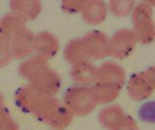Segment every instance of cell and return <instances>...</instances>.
<instances>
[{
  "label": "cell",
  "mask_w": 155,
  "mask_h": 130,
  "mask_svg": "<svg viewBox=\"0 0 155 130\" xmlns=\"http://www.w3.org/2000/svg\"><path fill=\"white\" fill-rule=\"evenodd\" d=\"M4 109H5V100H4L2 93L0 92V111Z\"/></svg>",
  "instance_id": "cell-27"
},
{
  "label": "cell",
  "mask_w": 155,
  "mask_h": 130,
  "mask_svg": "<svg viewBox=\"0 0 155 130\" xmlns=\"http://www.w3.org/2000/svg\"><path fill=\"white\" fill-rule=\"evenodd\" d=\"M137 43L133 30L120 29L110 39V55L116 58H124L132 52Z\"/></svg>",
  "instance_id": "cell-5"
},
{
  "label": "cell",
  "mask_w": 155,
  "mask_h": 130,
  "mask_svg": "<svg viewBox=\"0 0 155 130\" xmlns=\"http://www.w3.org/2000/svg\"><path fill=\"white\" fill-rule=\"evenodd\" d=\"M108 10H110L115 17H126L134 10V1H124V0L110 1Z\"/></svg>",
  "instance_id": "cell-21"
},
{
  "label": "cell",
  "mask_w": 155,
  "mask_h": 130,
  "mask_svg": "<svg viewBox=\"0 0 155 130\" xmlns=\"http://www.w3.org/2000/svg\"><path fill=\"white\" fill-rule=\"evenodd\" d=\"M28 85L38 95L55 97L61 88V79L55 71L48 68L28 83Z\"/></svg>",
  "instance_id": "cell-3"
},
{
  "label": "cell",
  "mask_w": 155,
  "mask_h": 130,
  "mask_svg": "<svg viewBox=\"0 0 155 130\" xmlns=\"http://www.w3.org/2000/svg\"><path fill=\"white\" fill-rule=\"evenodd\" d=\"M59 102L60 101L56 97H45V96L39 95L36 101L34 102L29 114L44 122L47 115Z\"/></svg>",
  "instance_id": "cell-20"
},
{
  "label": "cell",
  "mask_w": 155,
  "mask_h": 130,
  "mask_svg": "<svg viewBox=\"0 0 155 130\" xmlns=\"http://www.w3.org/2000/svg\"><path fill=\"white\" fill-rule=\"evenodd\" d=\"M42 3L37 0H14L10 2L11 13L21 18L24 22H30L40 15Z\"/></svg>",
  "instance_id": "cell-11"
},
{
  "label": "cell",
  "mask_w": 155,
  "mask_h": 130,
  "mask_svg": "<svg viewBox=\"0 0 155 130\" xmlns=\"http://www.w3.org/2000/svg\"><path fill=\"white\" fill-rule=\"evenodd\" d=\"M86 1L84 0H65L61 3L62 10L68 14L81 13L85 6Z\"/></svg>",
  "instance_id": "cell-23"
},
{
  "label": "cell",
  "mask_w": 155,
  "mask_h": 130,
  "mask_svg": "<svg viewBox=\"0 0 155 130\" xmlns=\"http://www.w3.org/2000/svg\"><path fill=\"white\" fill-rule=\"evenodd\" d=\"M62 103L71 111L74 117H84L90 114L97 105L91 86L81 85H74L66 90Z\"/></svg>",
  "instance_id": "cell-1"
},
{
  "label": "cell",
  "mask_w": 155,
  "mask_h": 130,
  "mask_svg": "<svg viewBox=\"0 0 155 130\" xmlns=\"http://www.w3.org/2000/svg\"><path fill=\"white\" fill-rule=\"evenodd\" d=\"M108 14V6L103 1L91 0L86 1L85 6L81 12L82 21L90 25H97L103 22Z\"/></svg>",
  "instance_id": "cell-14"
},
{
  "label": "cell",
  "mask_w": 155,
  "mask_h": 130,
  "mask_svg": "<svg viewBox=\"0 0 155 130\" xmlns=\"http://www.w3.org/2000/svg\"><path fill=\"white\" fill-rule=\"evenodd\" d=\"M74 115L62 102L58 103L53 108L46 118L44 122L51 126L52 130H64L71 124Z\"/></svg>",
  "instance_id": "cell-13"
},
{
  "label": "cell",
  "mask_w": 155,
  "mask_h": 130,
  "mask_svg": "<svg viewBox=\"0 0 155 130\" xmlns=\"http://www.w3.org/2000/svg\"><path fill=\"white\" fill-rule=\"evenodd\" d=\"M133 32L140 41L144 44L155 39V23L152 20V11L148 4H140L132 11Z\"/></svg>",
  "instance_id": "cell-2"
},
{
  "label": "cell",
  "mask_w": 155,
  "mask_h": 130,
  "mask_svg": "<svg viewBox=\"0 0 155 130\" xmlns=\"http://www.w3.org/2000/svg\"><path fill=\"white\" fill-rule=\"evenodd\" d=\"M34 33L27 28L10 41L13 57L16 59H25L33 54Z\"/></svg>",
  "instance_id": "cell-9"
},
{
  "label": "cell",
  "mask_w": 155,
  "mask_h": 130,
  "mask_svg": "<svg viewBox=\"0 0 155 130\" xmlns=\"http://www.w3.org/2000/svg\"><path fill=\"white\" fill-rule=\"evenodd\" d=\"M81 40L90 61L103 59L110 55V39L103 32L90 31Z\"/></svg>",
  "instance_id": "cell-4"
},
{
  "label": "cell",
  "mask_w": 155,
  "mask_h": 130,
  "mask_svg": "<svg viewBox=\"0 0 155 130\" xmlns=\"http://www.w3.org/2000/svg\"><path fill=\"white\" fill-rule=\"evenodd\" d=\"M13 59L11 43L6 38L0 36V68L7 67Z\"/></svg>",
  "instance_id": "cell-22"
},
{
  "label": "cell",
  "mask_w": 155,
  "mask_h": 130,
  "mask_svg": "<svg viewBox=\"0 0 155 130\" xmlns=\"http://www.w3.org/2000/svg\"><path fill=\"white\" fill-rule=\"evenodd\" d=\"M125 81V71L119 64L113 61L105 62L97 67L96 83L114 85L121 88Z\"/></svg>",
  "instance_id": "cell-7"
},
{
  "label": "cell",
  "mask_w": 155,
  "mask_h": 130,
  "mask_svg": "<svg viewBox=\"0 0 155 130\" xmlns=\"http://www.w3.org/2000/svg\"><path fill=\"white\" fill-rule=\"evenodd\" d=\"M153 86L143 73L134 75L128 84V93L134 100H143L152 93Z\"/></svg>",
  "instance_id": "cell-16"
},
{
  "label": "cell",
  "mask_w": 155,
  "mask_h": 130,
  "mask_svg": "<svg viewBox=\"0 0 155 130\" xmlns=\"http://www.w3.org/2000/svg\"><path fill=\"white\" fill-rule=\"evenodd\" d=\"M0 130H19L18 122L5 109L0 111Z\"/></svg>",
  "instance_id": "cell-24"
},
{
  "label": "cell",
  "mask_w": 155,
  "mask_h": 130,
  "mask_svg": "<svg viewBox=\"0 0 155 130\" xmlns=\"http://www.w3.org/2000/svg\"><path fill=\"white\" fill-rule=\"evenodd\" d=\"M128 115L118 105H110L99 113L98 118L101 125L107 130H116L122 124Z\"/></svg>",
  "instance_id": "cell-12"
},
{
  "label": "cell",
  "mask_w": 155,
  "mask_h": 130,
  "mask_svg": "<svg viewBox=\"0 0 155 130\" xmlns=\"http://www.w3.org/2000/svg\"><path fill=\"white\" fill-rule=\"evenodd\" d=\"M91 90L96 104H108L117 97L120 88L114 85L95 83L91 86Z\"/></svg>",
  "instance_id": "cell-18"
},
{
  "label": "cell",
  "mask_w": 155,
  "mask_h": 130,
  "mask_svg": "<svg viewBox=\"0 0 155 130\" xmlns=\"http://www.w3.org/2000/svg\"><path fill=\"white\" fill-rule=\"evenodd\" d=\"M116 130H138V126L135 120L132 118L128 117L125 122Z\"/></svg>",
  "instance_id": "cell-25"
},
{
  "label": "cell",
  "mask_w": 155,
  "mask_h": 130,
  "mask_svg": "<svg viewBox=\"0 0 155 130\" xmlns=\"http://www.w3.org/2000/svg\"><path fill=\"white\" fill-rule=\"evenodd\" d=\"M63 55H64L65 61L71 65H75L84 61H90L81 38H77L68 43L63 52Z\"/></svg>",
  "instance_id": "cell-17"
},
{
  "label": "cell",
  "mask_w": 155,
  "mask_h": 130,
  "mask_svg": "<svg viewBox=\"0 0 155 130\" xmlns=\"http://www.w3.org/2000/svg\"><path fill=\"white\" fill-rule=\"evenodd\" d=\"M70 77L76 85L89 86L97 80V67L91 61H84L72 65Z\"/></svg>",
  "instance_id": "cell-8"
},
{
  "label": "cell",
  "mask_w": 155,
  "mask_h": 130,
  "mask_svg": "<svg viewBox=\"0 0 155 130\" xmlns=\"http://www.w3.org/2000/svg\"><path fill=\"white\" fill-rule=\"evenodd\" d=\"M144 76L147 77V79L151 85L153 86V88L155 89V66L150 67L149 69H147L145 72H143Z\"/></svg>",
  "instance_id": "cell-26"
},
{
  "label": "cell",
  "mask_w": 155,
  "mask_h": 130,
  "mask_svg": "<svg viewBox=\"0 0 155 130\" xmlns=\"http://www.w3.org/2000/svg\"><path fill=\"white\" fill-rule=\"evenodd\" d=\"M38 96L39 95L29 86V85H27L17 90L15 94V103L19 110L29 114Z\"/></svg>",
  "instance_id": "cell-19"
},
{
  "label": "cell",
  "mask_w": 155,
  "mask_h": 130,
  "mask_svg": "<svg viewBox=\"0 0 155 130\" xmlns=\"http://www.w3.org/2000/svg\"><path fill=\"white\" fill-rule=\"evenodd\" d=\"M48 68V60L34 55L22 60L18 65V72L23 80L30 83L33 79H35L38 75L43 73Z\"/></svg>",
  "instance_id": "cell-10"
},
{
  "label": "cell",
  "mask_w": 155,
  "mask_h": 130,
  "mask_svg": "<svg viewBox=\"0 0 155 130\" xmlns=\"http://www.w3.org/2000/svg\"><path fill=\"white\" fill-rule=\"evenodd\" d=\"M59 47L57 37L51 32L42 31L34 35L33 52L35 55L48 60L56 55Z\"/></svg>",
  "instance_id": "cell-6"
},
{
  "label": "cell",
  "mask_w": 155,
  "mask_h": 130,
  "mask_svg": "<svg viewBox=\"0 0 155 130\" xmlns=\"http://www.w3.org/2000/svg\"><path fill=\"white\" fill-rule=\"evenodd\" d=\"M26 29V22L13 13H8L0 18V36L9 41Z\"/></svg>",
  "instance_id": "cell-15"
}]
</instances>
